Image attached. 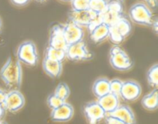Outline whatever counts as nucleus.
<instances>
[{"label":"nucleus","instance_id":"5701e85b","mask_svg":"<svg viewBox=\"0 0 158 124\" xmlns=\"http://www.w3.org/2000/svg\"><path fill=\"white\" fill-rule=\"evenodd\" d=\"M147 80L148 85L153 89L158 87V65L154 64L148 69L147 72Z\"/></svg>","mask_w":158,"mask_h":124},{"label":"nucleus","instance_id":"a211bd4d","mask_svg":"<svg viewBox=\"0 0 158 124\" xmlns=\"http://www.w3.org/2000/svg\"><path fill=\"white\" fill-rule=\"evenodd\" d=\"M109 36V26L105 23H100L89 32V38L93 43L98 44L103 43Z\"/></svg>","mask_w":158,"mask_h":124},{"label":"nucleus","instance_id":"f704fd0d","mask_svg":"<svg viewBox=\"0 0 158 124\" xmlns=\"http://www.w3.org/2000/svg\"><path fill=\"white\" fill-rule=\"evenodd\" d=\"M2 22L1 18H0V31H1L2 29Z\"/></svg>","mask_w":158,"mask_h":124},{"label":"nucleus","instance_id":"39448f33","mask_svg":"<svg viewBox=\"0 0 158 124\" xmlns=\"http://www.w3.org/2000/svg\"><path fill=\"white\" fill-rule=\"evenodd\" d=\"M129 17L136 24L145 26H151L154 20L151 9L142 2H137L131 6L129 9Z\"/></svg>","mask_w":158,"mask_h":124},{"label":"nucleus","instance_id":"e433bc0d","mask_svg":"<svg viewBox=\"0 0 158 124\" xmlns=\"http://www.w3.org/2000/svg\"><path fill=\"white\" fill-rule=\"evenodd\" d=\"M120 1H121V2H123V1H124V0H120Z\"/></svg>","mask_w":158,"mask_h":124},{"label":"nucleus","instance_id":"a878e982","mask_svg":"<svg viewBox=\"0 0 158 124\" xmlns=\"http://www.w3.org/2000/svg\"><path fill=\"white\" fill-rule=\"evenodd\" d=\"M64 103H66V101L59 98V97H56L54 93L50 94V95L47 97V100H46V103H47L48 106H49L51 110L56 109V108H58L59 106L63 105Z\"/></svg>","mask_w":158,"mask_h":124},{"label":"nucleus","instance_id":"ddd939ff","mask_svg":"<svg viewBox=\"0 0 158 124\" xmlns=\"http://www.w3.org/2000/svg\"><path fill=\"white\" fill-rule=\"evenodd\" d=\"M97 14L91 12L89 9L83 11H73L69 14V21L73 22L75 24L83 27L88 26L92 23Z\"/></svg>","mask_w":158,"mask_h":124},{"label":"nucleus","instance_id":"0eeeda50","mask_svg":"<svg viewBox=\"0 0 158 124\" xmlns=\"http://www.w3.org/2000/svg\"><path fill=\"white\" fill-rule=\"evenodd\" d=\"M123 16V2L120 0H109L106 11L102 14V20L110 26Z\"/></svg>","mask_w":158,"mask_h":124},{"label":"nucleus","instance_id":"2eb2a0df","mask_svg":"<svg viewBox=\"0 0 158 124\" xmlns=\"http://www.w3.org/2000/svg\"><path fill=\"white\" fill-rule=\"evenodd\" d=\"M106 116L114 117L128 124H136V117L134 111L127 105L120 104L118 107Z\"/></svg>","mask_w":158,"mask_h":124},{"label":"nucleus","instance_id":"6ab92c4d","mask_svg":"<svg viewBox=\"0 0 158 124\" xmlns=\"http://www.w3.org/2000/svg\"><path fill=\"white\" fill-rule=\"evenodd\" d=\"M94 95L97 99L110 93V80L106 77H100L95 80L92 86Z\"/></svg>","mask_w":158,"mask_h":124},{"label":"nucleus","instance_id":"f3484780","mask_svg":"<svg viewBox=\"0 0 158 124\" xmlns=\"http://www.w3.org/2000/svg\"><path fill=\"white\" fill-rule=\"evenodd\" d=\"M43 69L45 73L49 77L58 78L63 72V63L44 58L43 60Z\"/></svg>","mask_w":158,"mask_h":124},{"label":"nucleus","instance_id":"9d476101","mask_svg":"<svg viewBox=\"0 0 158 124\" xmlns=\"http://www.w3.org/2000/svg\"><path fill=\"white\" fill-rule=\"evenodd\" d=\"M142 93V88L140 83L134 80H129L123 82L120 98L126 102L136 101L140 97Z\"/></svg>","mask_w":158,"mask_h":124},{"label":"nucleus","instance_id":"473e14b6","mask_svg":"<svg viewBox=\"0 0 158 124\" xmlns=\"http://www.w3.org/2000/svg\"><path fill=\"white\" fill-rule=\"evenodd\" d=\"M35 1H36L37 2H44L47 1V0H35Z\"/></svg>","mask_w":158,"mask_h":124},{"label":"nucleus","instance_id":"dca6fc26","mask_svg":"<svg viewBox=\"0 0 158 124\" xmlns=\"http://www.w3.org/2000/svg\"><path fill=\"white\" fill-rule=\"evenodd\" d=\"M120 98L114 94L109 93L103 97L97 99V102L100 105L106 115L114 112L120 104Z\"/></svg>","mask_w":158,"mask_h":124},{"label":"nucleus","instance_id":"c85d7f7f","mask_svg":"<svg viewBox=\"0 0 158 124\" xmlns=\"http://www.w3.org/2000/svg\"><path fill=\"white\" fill-rule=\"evenodd\" d=\"M31 0H10L11 3L17 7H24L27 6Z\"/></svg>","mask_w":158,"mask_h":124},{"label":"nucleus","instance_id":"4468645a","mask_svg":"<svg viewBox=\"0 0 158 124\" xmlns=\"http://www.w3.org/2000/svg\"><path fill=\"white\" fill-rule=\"evenodd\" d=\"M74 115V109L71 104L64 103L56 109L52 110L50 117L52 121L56 123H66L69 121Z\"/></svg>","mask_w":158,"mask_h":124},{"label":"nucleus","instance_id":"f257e3e1","mask_svg":"<svg viewBox=\"0 0 158 124\" xmlns=\"http://www.w3.org/2000/svg\"><path fill=\"white\" fill-rule=\"evenodd\" d=\"M23 74L21 63L9 57L0 70V78L10 90H19L23 82Z\"/></svg>","mask_w":158,"mask_h":124},{"label":"nucleus","instance_id":"c756f323","mask_svg":"<svg viewBox=\"0 0 158 124\" xmlns=\"http://www.w3.org/2000/svg\"><path fill=\"white\" fill-rule=\"evenodd\" d=\"M147 3V6L151 9H156L157 7V0H143Z\"/></svg>","mask_w":158,"mask_h":124},{"label":"nucleus","instance_id":"412c9836","mask_svg":"<svg viewBox=\"0 0 158 124\" xmlns=\"http://www.w3.org/2000/svg\"><path fill=\"white\" fill-rule=\"evenodd\" d=\"M44 58L49 59V60H53V61L63 63L66 59V52L63 49H57L48 46L45 51Z\"/></svg>","mask_w":158,"mask_h":124},{"label":"nucleus","instance_id":"cd10ccee","mask_svg":"<svg viewBox=\"0 0 158 124\" xmlns=\"http://www.w3.org/2000/svg\"><path fill=\"white\" fill-rule=\"evenodd\" d=\"M104 120L105 121H106V124H128L125 123V122L118 120V119L110 117V116H106V117H105Z\"/></svg>","mask_w":158,"mask_h":124},{"label":"nucleus","instance_id":"1a4fd4ad","mask_svg":"<svg viewBox=\"0 0 158 124\" xmlns=\"http://www.w3.org/2000/svg\"><path fill=\"white\" fill-rule=\"evenodd\" d=\"M26 103L24 96L19 90H10L6 93L2 106L5 110L16 113L23 108Z\"/></svg>","mask_w":158,"mask_h":124},{"label":"nucleus","instance_id":"423d86ee","mask_svg":"<svg viewBox=\"0 0 158 124\" xmlns=\"http://www.w3.org/2000/svg\"><path fill=\"white\" fill-rule=\"evenodd\" d=\"M65 52L66 59L73 62L88 61L94 57L83 40L68 46Z\"/></svg>","mask_w":158,"mask_h":124},{"label":"nucleus","instance_id":"2f4dec72","mask_svg":"<svg viewBox=\"0 0 158 124\" xmlns=\"http://www.w3.org/2000/svg\"><path fill=\"white\" fill-rule=\"evenodd\" d=\"M5 114H6V110L3 108L2 106H0V120H2V118L4 117Z\"/></svg>","mask_w":158,"mask_h":124},{"label":"nucleus","instance_id":"c9c22d12","mask_svg":"<svg viewBox=\"0 0 158 124\" xmlns=\"http://www.w3.org/2000/svg\"><path fill=\"white\" fill-rule=\"evenodd\" d=\"M0 124H8L6 121L4 120H0Z\"/></svg>","mask_w":158,"mask_h":124},{"label":"nucleus","instance_id":"b1692460","mask_svg":"<svg viewBox=\"0 0 158 124\" xmlns=\"http://www.w3.org/2000/svg\"><path fill=\"white\" fill-rule=\"evenodd\" d=\"M56 97L66 101L70 95V89L66 83H60L53 93Z\"/></svg>","mask_w":158,"mask_h":124},{"label":"nucleus","instance_id":"f8f14e48","mask_svg":"<svg viewBox=\"0 0 158 124\" xmlns=\"http://www.w3.org/2000/svg\"><path fill=\"white\" fill-rule=\"evenodd\" d=\"M57 49L66 50L68 45L66 43L63 30V25H55L50 30L49 46Z\"/></svg>","mask_w":158,"mask_h":124},{"label":"nucleus","instance_id":"393cba45","mask_svg":"<svg viewBox=\"0 0 158 124\" xmlns=\"http://www.w3.org/2000/svg\"><path fill=\"white\" fill-rule=\"evenodd\" d=\"M122 85H123V81L120 79H113L112 80H110V93L120 98Z\"/></svg>","mask_w":158,"mask_h":124},{"label":"nucleus","instance_id":"aec40b11","mask_svg":"<svg viewBox=\"0 0 158 124\" xmlns=\"http://www.w3.org/2000/svg\"><path fill=\"white\" fill-rule=\"evenodd\" d=\"M141 105L145 110L149 111L156 110L158 107V91L154 89L150 93L142 98Z\"/></svg>","mask_w":158,"mask_h":124},{"label":"nucleus","instance_id":"f03ea898","mask_svg":"<svg viewBox=\"0 0 158 124\" xmlns=\"http://www.w3.org/2000/svg\"><path fill=\"white\" fill-rule=\"evenodd\" d=\"M17 60L20 63L33 67L39 63V54L35 43L26 40L19 46L16 52Z\"/></svg>","mask_w":158,"mask_h":124},{"label":"nucleus","instance_id":"9b49d317","mask_svg":"<svg viewBox=\"0 0 158 124\" xmlns=\"http://www.w3.org/2000/svg\"><path fill=\"white\" fill-rule=\"evenodd\" d=\"M63 34L68 46L83 41L84 38V31L83 27L69 21L63 25Z\"/></svg>","mask_w":158,"mask_h":124},{"label":"nucleus","instance_id":"7ed1b4c3","mask_svg":"<svg viewBox=\"0 0 158 124\" xmlns=\"http://www.w3.org/2000/svg\"><path fill=\"white\" fill-rule=\"evenodd\" d=\"M132 32L131 22L124 16L109 26V39L114 45L121 44Z\"/></svg>","mask_w":158,"mask_h":124},{"label":"nucleus","instance_id":"20e7f679","mask_svg":"<svg viewBox=\"0 0 158 124\" xmlns=\"http://www.w3.org/2000/svg\"><path fill=\"white\" fill-rule=\"evenodd\" d=\"M110 63L115 70L124 72L132 69L134 62L127 53L117 45L112 46L110 50Z\"/></svg>","mask_w":158,"mask_h":124},{"label":"nucleus","instance_id":"6e6552de","mask_svg":"<svg viewBox=\"0 0 158 124\" xmlns=\"http://www.w3.org/2000/svg\"><path fill=\"white\" fill-rule=\"evenodd\" d=\"M83 111L89 124H98L106 117V114L97 101H90L86 103Z\"/></svg>","mask_w":158,"mask_h":124},{"label":"nucleus","instance_id":"7c9ffc66","mask_svg":"<svg viewBox=\"0 0 158 124\" xmlns=\"http://www.w3.org/2000/svg\"><path fill=\"white\" fill-rule=\"evenodd\" d=\"M6 93H6L4 90L0 89V106H2L3 102H4L5 99H6Z\"/></svg>","mask_w":158,"mask_h":124},{"label":"nucleus","instance_id":"72a5a7b5","mask_svg":"<svg viewBox=\"0 0 158 124\" xmlns=\"http://www.w3.org/2000/svg\"><path fill=\"white\" fill-rule=\"evenodd\" d=\"M60 1L63 2H71L72 0H60Z\"/></svg>","mask_w":158,"mask_h":124},{"label":"nucleus","instance_id":"4be33fe9","mask_svg":"<svg viewBox=\"0 0 158 124\" xmlns=\"http://www.w3.org/2000/svg\"><path fill=\"white\" fill-rule=\"evenodd\" d=\"M108 0H89L88 9L95 14H103L107 7Z\"/></svg>","mask_w":158,"mask_h":124},{"label":"nucleus","instance_id":"bb28decb","mask_svg":"<svg viewBox=\"0 0 158 124\" xmlns=\"http://www.w3.org/2000/svg\"><path fill=\"white\" fill-rule=\"evenodd\" d=\"M71 7L73 11H83L89 8V0H72Z\"/></svg>","mask_w":158,"mask_h":124}]
</instances>
